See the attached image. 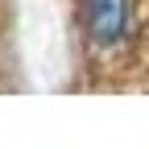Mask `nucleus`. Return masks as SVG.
Here are the masks:
<instances>
[{"label":"nucleus","instance_id":"obj_1","mask_svg":"<svg viewBox=\"0 0 149 149\" xmlns=\"http://www.w3.org/2000/svg\"><path fill=\"white\" fill-rule=\"evenodd\" d=\"M83 29L95 50L120 46L128 29V0H83Z\"/></svg>","mask_w":149,"mask_h":149}]
</instances>
